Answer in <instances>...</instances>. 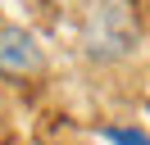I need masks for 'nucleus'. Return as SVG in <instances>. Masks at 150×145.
<instances>
[{
	"label": "nucleus",
	"mask_w": 150,
	"mask_h": 145,
	"mask_svg": "<svg viewBox=\"0 0 150 145\" xmlns=\"http://www.w3.org/2000/svg\"><path fill=\"white\" fill-rule=\"evenodd\" d=\"M141 45V14L132 0H91L82 14V54L96 63H118Z\"/></svg>",
	"instance_id": "obj_1"
},
{
	"label": "nucleus",
	"mask_w": 150,
	"mask_h": 145,
	"mask_svg": "<svg viewBox=\"0 0 150 145\" xmlns=\"http://www.w3.org/2000/svg\"><path fill=\"white\" fill-rule=\"evenodd\" d=\"M46 72V50L41 41L18 23H0V77L9 82H28Z\"/></svg>",
	"instance_id": "obj_2"
},
{
	"label": "nucleus",
	"mask_w": 150,
	"mask_h": 145,
	"mask_svg": "<svg viewBox=\"0 0 150 145\" xmlns=\"http://www.w3.org/2000/svg\"><path fill=\"white\" fill-rule=\"evenodd\" d=\"M105 141L109 145H150V136L137 127H105Z\"/></svg>",
	"instance_id": "obj_3"
}]
</instances>
